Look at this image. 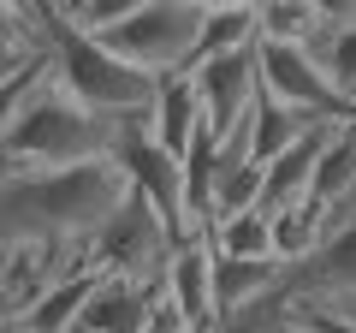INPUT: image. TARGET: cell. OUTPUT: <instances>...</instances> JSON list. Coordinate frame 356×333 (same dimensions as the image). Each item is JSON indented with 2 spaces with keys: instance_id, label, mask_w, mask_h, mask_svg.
Returning <instances> with one entry per match:
<instances>
[{
  "instance_id": "cell-22",
  "label": "cell",
  "mask_w": 356,
  "mask_h": 333,
  "mask_svg": "<svg viewBox=\"0 0 356 333\" xmlns=\"http://www.w3.org/2000/svg\"><path fill=\"white\" fill-rule=\"evenodd\" d=\"M149 0H83L72 13V24L83 30V36H102V30H113V24H125V18H137Z\"/></svg>"
},
{
  "instance_id": "cell-8",
  "label": "cell",
  "mask_w": 356,
  "mask_h": 333,
  "mask_svg": "<svg viewBox=\"0 0 356 333\" xmlns=\"http://www.w3.org/2000/svg\"><path fill=\"white\" fill-rule=\"evenodd\" d=\"M255 48H261V42H255ZM255 48H250V54H220V60H196V65H191L196 95H202V131H208L214 143L232 137V131L255 114V102H261Z\"/></svg>"
},
{
  "instance_id": "cell-29",
  "label": "cell",
  "mask_w": 356,
  "mask_h": 333,
  "mask_svg": "<svg viewBox=\"0 0 356 333\" xmlns=\"http://www.w3.org/2000/svg\"><path fill=\"white\" fill-rule=\"evenodd\" d=\"M77 6H83V0H48V13H60V18H72Z\"/></svg>"
},
{
  "instance_id": "cell-2",
  "label": "cell",
  "mask_w": 356,
  "mask_h": 333,
  "mask_svg": "<svg viewBox=\"0 0 356 333\" xmlns=\"http://www.w3.org/2000/svg\"><path fill=\"white\" fill-rule=\"evenodd\" d=\"M42 54H48L54 84H60L77 107H89V114H102V119H119V125H125V119H149L161 84H154L149 72H137V65L113 60V54L95 36H83L72 18H60V13L42 18Z\"/></svg>"
},
{
  "instance_id": "cell-5",
  "label": "cell",
  "mask_w": 356,
  "mask_h": 333,
  "mask_svg": "<svg viewBox=\"0 0 356 333\" xmlns=\"http://www.w3.org/2000/svg\"><path fill=\"white\" fill-rule=\"evenodd\" d=\"M166 262H172V238H166L161 215H154L137 191H131L125 203H119V215L83 244V268L119 274V280L154 286V292H161V280H166Z\"/></svg>"
},
{
  "instance_id": "cell-6",
  "label": "cell",
  "mask_w": 356,
  "mask_h": 333,
  "mask_svg": "<svg viewBox=\"0 0 356 333\" xmlns=\"http://www.w3.org/2000/svg\"><path fill=\"white\" fill-rule=\"evenodd\" d=\"M113 166L125 173V185L143 196V203L161 215L166 238H172V250L184 238H196L191 232V215H184V173H178V161L154 143L149 119H125L119 125V143H113Z\"/></svg>"
},
{
  "instance_id": "cell-11",
  "label": "cell",
  "mask_w": 356,
  "mask_h": 333,
  "mask_svg": "<svg viewBox=\"0 0 356 333\" xmlns=\"http://www.w3.org/2000/svg\"><path fill=\"white\" fill-rule=\"evenodd\" d=\"M149 131L172 161L191 155V143L202 137V95H196V77L191 72H172L161 77V90H154V107H149Z\"/></svg>"
},
{
  "instance_id": "cell-7",
  "label": "cell",
  "mask_w": 356,
  "mask_h": 333,
  "mask_svg": "<svg viewBox=\"0 0 356 333\" xmlns=\"http://www.w3.org/2000/svg\"><path fill=\"white\" fill-rule=\"evenodd\" d=\"M255 72H261V95L280 107H297L309 119H350V107L327 90L315 54L297 48V42H261L255 48Z\"/></svg>"
},
{
  "instance_id": "cell-20",
  "label": "cell",
  "mask_w": 356,
  "mask_h": 333,
  "mask_svg": "<svg viewBox=\"0 0 356 333\" xmlns=\"http://www.w3.org/2000/svg\"><path fill=\"white\" fill-rule=\"evenodd\" d=\"M255 13H261V42H297V48H309L321 36V18H315L309 0H261Z\"/></svg>"
},
{
  "instance_id": "cell-19",
  "label": "cell",
  "mask_w": 356,
  "mask_h": 333,
  "mask_svg": "<svg viewBox=\"0 0 356 333\" xmlns=\"http://www.w3.org/2000/svg\"><path fill=\"white\" fill-rule=\"evenodd\" d=\"M214 250H220V256H243V262L273 256V220H267L261 208L220 220V226H214Z\"/></svg>"
},
{
  "instance_id": "cell-21",
  "label": "cell",
  "mask_w": 356,
  "mask_h": 333,
  "mask_svg": "<svg viewBox=\"0 0 356 333\" xmlns=\"http://www.w3.org/2000/svg\"><path fill=\"white\" fill-rule=\"evenodd\" d=\"M48 84V54H30L24 72H13L6 84H0V143H6V131L24 119V107L36 102V90Z\"/></svg>"
},
{
  "instance_id": "cell-4",
  "label": "cell",
  "mask_w": 356,
  "mask_h": 333,
  "mask_svg": "<svg viewBox=\"0 0 356 333\" xmlns=\"http://www.w3.org/2000/svg\"><path fill=\"white\" fill-rule=\"evenodd\" d=\"M202 24H208L202 0H149L137 18L102 30L95 42H102L113 60L137 65V72H149L154 84H161V77H172V72H191L196 48H202Z\"/></svg>"
},
{
  "instance_id": "cell-13",
  "label": "cell",
  "mask_w": 356,
  "mask_h": 333,
  "mask_svg": "<svg viewBox=\"0 0 356 333\" xmlns=\"http://www.w3.org/2000/svg\"><path fill=\"white\" fill-rule=\"evenodd\" d=\"M309 203H321V208L356 203V114L332 125L327 149H321V166H315V185H309Z\"/></svg>"
},
{
  "instance_id": "cell-23",
  "label": "cell",
  "mask_w": 356,
  "mask_h": 333,
  "mask_svg": "<svg viewBox=\"0 0 356 333\" xmlns=\"http://www.w3.org/2000/svg\"><path fill=\"white\" fill-rule=\"evenodd\" d=\"M42 48V24H30L13 0H0V54H36Z\"/></svg>"
},
{
  "instance_id": "cell-1",
  "label": "cell",
  "mask_w": 356,
  "mask_h": 333,
  "mask_svg": "<svg viewBox=\"0 0 356 333\" xmlns=\"http://www.w3.org/2000/svg\"><path fill=\"white\" fill-rule=\"evenodd\" d=\"M125 196L131 185L113 161L0 173V250L6 244H72V250H83L119 215Z\"/></svg>"
},
{
  "instance_id": "cell-15",
  "label": "cell",
  "mask_w": 356,
  "mask_h": 333,
  "mask_svg": "<svg viewBox=\"0 0 356 333\" xmlns=\"http://www.w3.org/2000/svg\"><path fill=\"white\" fill-rule=\"evenodd\" d=\"M267 220H273V262H280V268L315 256L321 238L332 232V215L321 203H291V208H280V215H267Z\"/></svg>"
},
{
  "instance_id": "cell-12",
  "label": "cell",
  "mask_w": 356,
  "mask_h": 333,
  "mask_svg": "<svg viewBox=\"0 0 356 333\" xmlns=\"http://www.w3.org/2000/svg\"><path fill=\"white\" fill-rule=\"evenodd\" d=\"M280 280V262L261 256V262H243V256H220L214 262V309L220 321H238L243 309H255Z\"/></svg>"
},
{
  "instance_id": "cell-27",
  "label": "cell",
  "mask_w": 356,
  "mask_h": 333,
  "mask_svg": "<svg viewBox=\"0 0 356 333\" xmlns=\"http://www.w3.org/2000/svg\"><path fill=\"white\" fill-rule=\"evenodd\" d=\"M36 54H42V48H36ZM24 60H30V54H0V84H6L13 72H24Z\"/></svg>"
},
{
  "instance_id": "cell-18",
  "label": "cell",
  "mask_w": 356,
  "mask_h": 333,
  "mask_svg": "<svg viewBox=\"0 0 356 333\" xmlns=\"http://www.w3.org/2000/svg\"><path fill=\"white\" fill-rule=\"evenodd\" d=\"M309 54H315L321 77H327V90H332V95H339V102L356 114V24L321 30V36L309 42Z\"/></svg>"
},
{
  "instance_id": "cell-16",
  "label": "cell",
  "mask_w": 356,
  "mask_h": 333,
  "mask_svg": "<svg viewBox=\"0 0 356 333\" xmlns=\"http://www.w3.org/2000/svg\"><path fill=\"white\" fill-rule=\"evenodd\" d=\"M315 125L309 114H297V107H280V102H255V114H250V155H255V166H267V161H280L285 149H291L303 131Z\"/></svg>"
},
{
  "instance_id": "cell-25",
  "label": "cell",
  "mask_w": 356,
  "mask_h": 333,
  "mask_svg": "<svg viewBox=\"0 0 356 333\" xmlns=\"http://www.w3.org/2000/svg\"><path fill=\"white\" fill-rule=\"evenodd\" d=\"M214 333H303L297 321H220Z\"/></svg>"
},
{
  "instance_id": "cell-3",
  "label": "cell",
  "mask_w": 356,
  "mask_h": 333,
  "mask_svg": "<svg viewBox=\"0 0 356 333\" xmlns=\"http://www.w3.org/2000/svg\"><path fill=\"white\" fill-rule=\"evenodd\" d=\"M113 143H119V119H102L77 107L72 95L54 84L36 90V102L24 107L6 143H0V173H42V166H83V161H113Z\"/></svg>"
},
{
  "instance_id": "cell-14",
  "label": "cell",
  "mask_w": 356,
  "mask_h": 333,
  "mask_svg": "<svg viewBox=\"0 0 356 333\" xmlns=\"http://www.w3.org/2000/svg\"><path fill=\"white\" fill-rule=\"evenodd\" d=\"M89 286H95V268H77V274H65L54 292H42L36 304L24 309V333H77V316H83V304H89Z\"/></svg>"
},
{
  "instance_id": "cell-28",
  "label": "cell",
  "mask_w": 356,
  "mask_h": 333,
  "mask_svg": "<svg viewBox=\"0 0 356 333\" xmlns=\"http://www.w3.org/2000/svg\"><path fill=\"white\" fill-rule=\"evenodd\" d=\"M13 6L30 18V24H42V18H48V0H13Z\"/></svg>"
},
{
  "instance_id": "cell-24",
  "label": "cell",
  "mask_w": 356,
  "mask_h": 333,
  "mask_svg": "<svg viewBox=\"0 0 356 333\" xmlns=\"http://www.w3.org/2000/svg\"><path fill=\"white\" fill-rule=\"evenodd\" d=\"M321 18V30H339V24H356V0H309Z\"/></svg>"
},
{
  "instance_id": "cell-9",
  "label": "cell",
  "mask_w": 356,
  "mask_h": 333,
  "mask_svg": "<svg viewBox=\"0 0 356 333\" xmlns=\"http://www.w3.org/2000/svg\"><path fill=\"white\" fill-rule=\"evenodd\" d=\"M214 232H196L172 250L166 262V280H161V297L172 304V316L184 321L191 333H214L220 327V309H214Z\"/></svg>"
},
{
  "instance_id": "cell-26",
  "label": "cell",
  "mask_w": 356,
  "mask_h": 333,
  "mask_svg": "<svg viewBox=\"0 0 356 333\" xmlns=\"http://www.w3.org/2000/svg\"><path fill=\"white\" fill-rule=\"evenodd\" d=\"M149 333H191V327H184V321L172 316V304L161 297V309H154V327H149Z\"/></svg>"
},
{
  "instance_id": "cell-30",
  "label": "cell",
  "mask_w": 356,
  "mask_h": 333,
  "mask_svg": "<svg viewBox=\"0 0 356 333\" xmlns=\"http://www.w3.org/2000/svg\"><path fill=\"white\" fill-rule=\"evenodd\" d=\"M0 333H24V321H0Z\"/></svg>"
},
{
  "instance_id": "cell-17",
  "label": "cell",
  "mask_w": 356,
  "mask_h": 333,
  "mask_svg": "<svg viewBox=\"0 0 356 333\" xmlns=\"http://www.w3.org/2000/svg\"><path fill=\"white\" fill-rule=\"evenodd\" d=\"M255 42H261V13L255 6H214L202 24V48H196V60H220V54H250ZM191 60V65H196Z\"/></svg>"
},
{
  "instance_id": "cell-10",
  "label": "cell",
  "mask_w": 356,
  "mask_h": 333,
  "mask_svg": "<svg viewBox=\"0 0 356 333\" xmlns=\"http://www.w3.org/2000/svg\"><path fill=\"white\" fill-rule=\"evenodd\" d=\"M154 309H161V292L154 286L119 280V274H95L89 304L77 316V333H149Z\"/></svg>"
}]
</instances>
